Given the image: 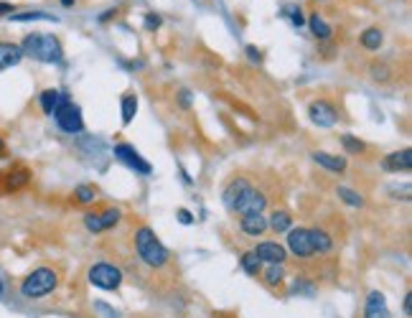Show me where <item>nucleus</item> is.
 Segmentation results:
<instances>
[{"label": "nucleus", "mask_w": 412, "mask_h": 318, "mask_svg": "<svg viewBox=\"0 0 412 318\" xmlns=\"http://www.w3.org/2000/svg\"><path fill=\"white\" fill-rule=\"evenodd\" d=\"M222 201L234 214H262L267 206L265 191L255 189L250 178L245 176H234L229 184L224 186Z\"/></svg>", "instance_id": "1"}, {"label": "nucleus", "mask_w": 412, "mask_h": 318, "mask_svg": "<svg viewBox=\"0 0 412 318\" xmlns=\"http://www.w3.org/2000/svg\"><path fill=\"white\" fill-rule=\"evenodd\" d=\"M369 71H371V79L379 82V85H387V82L392 79V74H395V69H392L387 62H374Z\"/></svg>", "instance_id": "23"}, {"label": "nucleus", "mask_w": 412, "mask_h": 318, "mask_svg": "<svg viewBox=\"0 0 412 318\" xmlns=\"http://www.w3.org/2000/svg\"><path fill=\"white\" fill-rule=\"evenodd\" d=\"M62 6H74V0H62Z\"/></svg>", "instance_id": "39"}, {"label": "nucleus", "mask_w": 412, "mask_h": 318, "mask_svg": "<svg viewBox=\"0 0 412 318\" xmlns=\"http://www.w3.org/2000/svg\"><path fill=\"white\" fill-rule=\"evenodd\" d=\"M308 26H311V34H313L318 41H326V38H331V34H334L329 23L323 21L318 13H311V21H308Z\"/></svg>", "instance_id": "21"}, {"label": "nucleus", "mask_w": 412, "mask_h": 318, "mask_svg": "<svg viewBox=\"0 0 412 318\" xmlns=\"http://www.w3.org/2000/svg\"><path fill=\"white\" fill-rule=\"evenodd\" d=\"M336 194H339V198H341V201H346L349 206H364V198L359 196L357 191L346 189V186H339V189H336Z\"/></svg>", "instance_id": "28"}, {"label": "nucleus", "mask_w": 412, "mask_h": 318, "mask_svg": "<svg viewBox=\"0 0 412 318\" xmlns=\"http://www.w3.org/2000/svg\"><path fill=\"white\" fill-rule=\"evenodd\" d=\"M120 217H122V212L120 209H105V212H94V214H84V226L90 229V232L99 234V232H107V229H112V226L118 224Z\"/></svg>", "instance_id": "9"}, {"label": "nucleus", "mask_w": 412, "mask_h": 318, "mask_svg": "<svg viewBox=\"0 0 412 318\" xmlns=\"http://www.w3.org/2000/svg\"><path fill=\"white\" fill-rule=\"evenodd\" d=\"M239 265H242V270H245L247 275H252V277H257L260 273H262V260H260V257L252 252V250L239 257Z\"/></svg>", "instance_id": "22"}, {"label": "nucleus", "mask_w": 412, "mask_h": 318, "mask_svg": "<svg viewBox=\"0 0 412 318\" xmlns=\"http://www.w3.org/2000/svg\"><path fill=\"white\" fill-rule=\"evenodd\" d=\"M8 156V145L6 140H3V135H0V158H6Z\"/></svg>", "instance_id": "37"}, {"label": "nucleus", "mask_w": 412, "mask_h": 318, "mask_svg": "<svg viewBox=\"0 0 412 318\" xmlns=\"http://www.w3.org/2000/svg\"><path fill=\"white\" fill-rule=\"evenodd\" d=\"M10 21H56V18L49 13H41V10H28V13H10Z\"/></svg>", "instance_id": "27"}, {"label": "nucleus", "mask_w": 412, "mask_h": 318, "mask_svg": "<svg viewBox=\"0 0 412 318\" xmlns=\"http://www.w3.org/2000/svg\"><path fill=\"white\" fill-rule=\"evenodd\" d=\"M0 293H3V280H0Z\"/></svg>", "instance_id": "40"}, {"label": "nucleus", "mask_w": 412, "mask_h": 318, "mask_svg": "<svg viewBox=\"0 0 412 318\" xmlns=\"http://www.w3.org/2000/svg\"><path fill=\"white\" fill-rule=\"evenodd\" d=\"M115 156H118V161H122L127 166V168H133L135 173H143V176H150V163L143 161L140 158V153L133 148V145H127V143H120V145H115Z\"/></svg>", "instance_id": "10"}, {"label": "nucleus", "mask_w": 412, "mask_h": 318, "mask_svg": "<svg viewBox=\"0 0 412 318\" xmlns=\"http://www.w3.org/2000/svg\"><path fill=\"white\" fill-rule=\"evenodd\" d=\"M313 161L318 163V166H323V168L334 171V173H341V171H346V158H343V156H334V153H323V150H315V153H313Z\"/></svg>", "instance_id": "17"}, {"label": "nucleus", "mask_w": 412, "mask_h": 318, "mask_svg": "<svg viewBox=\"0 0 412 318\" xmlns=\"http://www.w3.org/2000/svg\"><path fill=\"white\" fill-rule=\"evenodd\" d=\"M31 184V171L26 168V166H18V168L8 171L6 178H3V191H21L26 189V186Z\"/></svg>", "instance_id": "15"}, {"label": "nucleus", "mask_w": 412, "mask_h": 318, "mask_svg": "<svg viewBox=\"0 0 412 318\" xmlns=\"http://www.w3.org/2000/svg\"><path fill=\"white\" fill-rule=\"evenodd\" d=\"M23 57H31L43 64H59L64 59L62 41L51 34H28L21 41Z\"/></svg>", "instance_id": "3"}, {"label": "nucleus", "mask_w": 412, "mask_h": 318, "mask_svg": "<svg viewBox=\"0 0 412 318\" xmlns=\"http://www.w3.org/2000/svg\"><path fill=\"white\" fill-rule=\"evenodd\" d=\"M189 102H191L189 92H186V89H183V92H181V105H183V107H189Z\"/></svg>", "instance_id": "38"}, {"label": "nucleus", "mask_w": 412, "mask_h": 318, "mask_svg": "<svg viewBox=\"0 0 412 318\" xmlns=\"http://www.w3.org/2000/svg\"><path fill=\"white\" fill-rule=\"evenodd\" d=\"M239 229L245 234H250V237H260L267 229V217L265 214H242Z\"/></svg>", "instance_id": "16"}, {"label": "nucleus", "mask_w": 412, "mask_h": 318, "mask_svg": "<svg viewBox=\"0 0 412 318\" xmlns=\"http://www.w3.org/2000/svg\"><path fill=\"white\" fill-rule=\"evenodd\" d=\"M287 250H290L295 257H301V260L313 257L315 250H313V242H311V234H308L306 226H290V229H287Z\"/></svg>", "instance_id": "7"}, {"label": "nucleus", "mask_w": 412, "mask_h": 318, "mask_svg": "<svg viewBox=\"0 0 412 318\" xmlns=\"http://www.w3.org/2000/svg\"><path fill=\"white\" fill-rule=\"evenodd\" d=\"M59 97H62V92H59V89H54V87L43 89V92L38 94V102H41L43 115H51V117H54L56 107H59Z\"/></svg>", "instance_id": "20"}, {"label": "nucleus", "mask_w": 412, "mask_h": 318, "mask_svg": "<svg viewBox=\"0 0 412 318\" xmlns=\"http://www.w3.org/2000/svg\"><path fill=\"white\" fill-rule=\"evenodd\" d=\"M308 115H311V122L318 127H334L339 120V110L334 107V102L329 99H315L308 107Z\"/></svg>", "instance_id": "8"}, {"label": "nucleus", "mask_w": 412, "mask_h": 318, "mask_svg": "<svg viewBox=\"0 0 412 318\" xmlns=\"http://www.w3.org/2000/svg\"><path fill=\"white\" fill-rule=\"evenodd\" d=\"M0 196H3V186H0Z\"/></svg>", "instance_id": "41"}, {"label": "nucleus", "mask_w": 412, "mask_h": 318, "mask_svg": "<svg viewBox=\"0 0 412 318\" xmlns=\"http://www.w3.org/2000/svg\"><path fill=\"white\" fill-rule=\"evenodd\" d=\"M97 308H99L102 313H105L107 318H118V311H112V308H110L107 303H97Z\"/></svg>", "instance_id": "32"}, {"label": "nucleus", "mask_w": 412, "mask_h": 318, "mask_svg": "<svg viewBox=\"0 0 412 318\" xmlns=\"http://www.w3.org/2000/svg\"><path fill=\"white\" fill-rule=\"evenodd\" d=\"M247 54H250L252 62H260V59H262V57H260V51L255 49V46H247Z\"/></svg>", "instance_id": "34"}, {"label": "nucleus", "mask_w": 412, "mask_h": 318, "mask_svg": "<svg viewBox=\"0 0 412 318\" xmlns=\"http://www.w3.org/2000/svg\"><path fill=\"white\" fill-rule=\"evenodd\" d=\"M90 283L102 290H118L122 285V273L110 262H97L90 268Z\"/></svg>", "instance_id": "6"}, {"label": "nucleus", "mask_w": 412, "mask_h": 318, "mask_svg": "<svg viewBox=\"0 0 412 318\" xmlns=\"http://www.w3.org/2000/svg\"><path fill=\"white\" fill-rule=\"evenodd\" d=\"M94 198H97V186H90V184H82L74 189V201L77 204H94Z\"/></svg>", "instance_id": "24"}, {"label": "nucleus", "mask_w": 412, "mask_h": 318, "mask_svg": "<svg viewBox=\"0 0 412 318\" xmlns=\"http://www.w3.org/2000/svg\"><path fill=\"white\" fill-rule=\"evenodd\" d=\"M362 46L367 51H379V46L385 43V34H382V29H377V26H371V29H367L362 34Z\"/></svg>", "instance_id": "19"}, {"label": "nucleus", "mask_w": 412, "mask_h": 318, "mask_svg": "<svg viewBox=\"0 0 412 318\" xmlns=\"http://www.w3.org/2000/svg\"><path fill=\"white\" fill-rule=\"evenodd\" d=\"M54 120L64 133H69V135H77L84 130L82 110H79V105H74L64 92H62V97H59V107H56V113H54Z\"/></svg>", "instance_id": "5"}, {"label": "nucleus", "mask_w": 412, "mask_h": 318, "mask_svg": "<svg viewBox=\"0 0 412 318\" xmlns=\"http://www.w3.org/2000/svg\"><path fill=\"white\" fill-rule=\"evenodd\" d=\"M138 113V97L135 94H125L122 97V125H130Z\"/></svg>", "instance_id": "25"}, {"label": "nucleus", "mask_w": 412, "mask_h": 318, "mask_svg": "<svg viewBox=\"0 0 412 318\" xmlns=\"http://www.w3.org/2000/svg\"><path fill=\"white\" fill-rule=\"evenodd\" d=\"M158 26H161V15H148L145 18V29H158Z\"/></svg>", "instance_id": "31"}, {"label": "nucleus", "mask_w": 412, "mask_h": 318, "mask_svg": "<svg viewBox=\"0 0 412 318\" xmlns=\"http://www.w3.org/2000/svg\"><path fill=\"white\" fill-rule=\"evenodd\" d=\"M364 318H392L385 296L379 290H371L367 301H364Z\"/></svg>", "instance_id": "12"}, {"label": "nucleus", "mask_w": 412, "mask_h": 318, "mask_svg": "<svg viewBox=\"0 0 412 318\" xmlns=\"http://www.w3.org/2000/svg\"><path fill=\"white\" fill-rule=\"evenodd\" d=\"M287 18L293 21V26L301 29L303 26V13H301V6H287Z\"/></svg>", "instance_id": "30"}, {"label": "nucleus", "mask_w": 412, "mask_h": 318, "mask_svg": "<svg viewBox=\"0 0 412 318\" xmlns=\"http://www.w3.org/2000/svg\"><path fill=\"white\" fill-rule=\"evenodd\" d=\"M252 252L257 254L262 262H267V265H283L287 260V250L283 245H278V242H260Z\"/></svg>", "instance_id": "11"}, {"label": "nucleus", "mask_w": 412, "mask_h": 318, "mask_svg": "<svg viewBox=\"0 0 412 318\" xmlns=\"http://www.w3.org/2000/svg\"><path fill=\"white\" fill-rule=\"evenodd\" d=\"M135 252L150 270H163L171 262L166 245L155 237V232L148 224H140L135 229Z\"/></svg>", "instance_id": "2"}, {"label": "nucleus", "mask_w": 412, "mask_h": 318, "mask_svg": "<svg viewBox=\"0 0 412 318\" xmlns=\"http://www.w3.org/2000/svg\"><path fill=\"white\" fill-rule=\"evenodd\" d=\"M178 217H181L183 224H191V214L186 212V209H181V212H178Z\"/></svg>", "instance_id": "35"}, {"label": "nucleus", "mask_w": 412, "mask_h": 318, "mask_svg": "<svg viewBox=\"0 0 412 318\" xmlns=\"http://www.w3.org/2000/svg\"><path fill=\"white\" fill-rule=\"evenodd\" d=\"M382 168L390 171V173H399V171H410L412 168V150H395L390 156H385L382 161Z\"/></svg>", "instance_id": "14"}, {"label": "nucleus", "mask_w": 412, "mask_h": 318, "mask_svg": "<svg viewBox=\"0 0 412 318\" xmlns=\"http://www.w3.org/2000/svg\"><path fill=\"white\" fill-rule=\"evenodd\" d=\"M56 285H59V273L49 265H41V268H34L23 277L21 283V296L26 301H38V298L54 293Z\"/></svg>", "instance_id": "4"}, {"label": "nucleus", "mask_w": 412, "mask_h": 318, "mask_svg": "<svg viewBox=\"0 0 412 318\" xmlns=\"http://www.w3.org/2000/svg\"><path fill=\"white\" fill-rule=\"evenodd\" d=\"M267 226L278 234L287 232V229L293 226V217H290V212H285V209H275V212L270 214V219H267Z\"/></svg>", "instance_id": "18"}, {"label": "nucleus", "mask_w": 412, "mask_h": 318, "mask_svg": "<svg viewBox=\"0 0 412 318\" xmlns=\"http://www.w3.org/2000/svg\"><path fill=\"white\" fill-rule=\"evenodd\" d=\"M21 59H23L21 43L0 38V71L10 69V66H15V64H21Z\"/></svg>", "instance_id": "13"}, {"label": "nucleus", "mask_w": 412, "mask_h": 318, "mask_svg": "<svg viewBox=\"0 0 412 318\" xmlns=\"http://www.w3.org/2000/svg\"><path fill=\"white\" fill-rule=\"evenodd\" d=\"M341 143H343V148L349 150V153H362V150H364V143L357 140V138H351V135H343Z\"/></svg>", "instance_id": "29"}, {"label": "nucleus", "mask_w": 412, "mask_h": 318, "mask_svg": "<svg viewBox=\"0 0 412 318\" xmlns=\"http://www.w3.org/2000/svg\"><path fill=\"white\" fill-rule=\"evenodd\" d=\"M3 13H13V6L10 3H0V15Z\"/></svg>", "instance_id": "36"}, {"label": "nucleus", "mask_w": 412, "mask_h": 318, "mask_svg": "<svg viewBox=\"0 0 412 318\" xmlns=\"http://www.w3.org/2000/svg\"><path fill=\"white\" fill-rule=\"evenodd\" d=\"M283 280H285V270H283V265H267L265 283L270 285V288H278V285H283Z\"/></svg>", "instance_id": "26"}, {"label": "nucleus", "mask_w": 412, "mask_h": 318, "mask_svg": "<svg viewBox=\"0 0 412 318\" xmlns=\"http://www.w3.org/2000/svg\"><path fill=\"white\" fill-rule=\"evenodd\" d=\"M402 308H405V316H412V293H407V296H405V303H402Z\"/></svg>", "instance_id": "33"}]
</instances>
